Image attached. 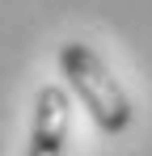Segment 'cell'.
<instances>
[{
	"mask_svg": "<svg viewBox=\"0 0 152 156\" xmlns=\"http://www.w3.org/2000/svg\"><path fill=\"white\" fill-rule=\"evenodd\" d=\"M25 156H63V152H51V148H30Z\"/></svg>",
	"mask_w": 152,
	"mask_h": 156,
	"instance_id": "3",
	"label": "cell"
},
{
	"mask_svg": "<svg viewBox=\"0 0 152 156\" xmlns=\"http://www.w3.org/2000/svg\"><path fill=\"white\" fill-rule=\"evenodd\" d=\"M72 131V93L63 84H42L34 97V127H30V148H51L63 152Z\"/></svg>",
	"mask_w": 152,
	"mask_h": 156,
	"instance_id": "2",
	"label": "cell"
},
{
	"mask_svg": "<svg viewBox=\"0 0 152 156\" xmlns=\"http://www.w3.org/2000/svg\"><path fill=\"white\" fill-rule=\"evenodd\" d=\"M59 72L68 76V93L89 110V118L97 122L106 135H123L135 118L131 97L123 93V84L110 76V68L101 63V55L89 42H63L59 51Z\"/></svg>",
	"mask_w": 152,
	"mask_h": 156,
	"instance_id": "1",
	"label": "cell"
}]
</instances>
